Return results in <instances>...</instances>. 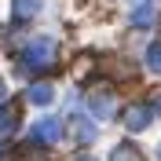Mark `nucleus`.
<instances>
[{"mask_svg": "<svg viewBox=\"0 0 161 161\" xmlns=\"http://www.w3.org/2000/svg\"><path fill=\"white\" fill-rule=\"evenodd\" d=\"M55 62V40L51 37H33L26 48H22V66L26 70H44V66H51Z\"/></svg>", "mask_w": 161, "mask_h": 161, "instance_id": "1", "label": "nucleus"}, {"mask_svg": "<svg viewBox=\"0 0 161 161\" xmlns=\"http://www.w3.org/2000/svg\"><path fill=\"white\" fill-rule=\"evenodd\" d=\"M88 110L95 121H110L114 114H117V99H114L110 88H92L88 92Z\"/></svg>", "mask_w": 161, "mask_h": 161, "instance_id": "2", "label": "nucleus"}, {"mask_svg": "<svg viewBox=\"0 0 161 161\" xmlns=\"http://www.w3.org/2000/svg\"><path fill=\"white\" fill-rule=\"evenodd\" d=\"M30 136H33V143H44V147H51V143L62 136V121H55V117H40V121H33Z\"/></svg>", "mask_w": 161, "mask_h": 161, "instance_id": "3", "label": "nucleus"}, {"mask_svg": "<svg viewBox=\"0 0 161 161\" xmlns=\"http://www.w3.org/2000/svg\"><path fill=\"white\" fill-rule=\"evenodd\" d=\"M154 117V106H147V103H132L128 110H125V128L128 132H143L147 125H150Z\"/></svg>", "mask_w": 161, "mask_h": 161, "instance_id": "4", "label": "nucleus"}, {"mask_svg": "<svg viewBox=\"0 0 161 161\" xmlns=\"http://www.w3.org/2000/svg\"><path fill=\"white\" fill-rule=\"evenodd\" d=\"M70 136H73V143H92L95 139V125L84 114H70Z\"/></svg>", "mask_w": 161, "mask_h": 161, "instance_id": "5", "label": "nucleus"}, {"mask_svg": "<svg viewBox=\"0 0 161 161\" xmlns=\"http://www.w3.org/2000/svg\"><path fill=\"white\" fill-rule=\"evenodd\" d=\"M26 99H30L33 106H48V103H55V88H51L48 80H37V84L26 88Z\"/></svg>", "mask_w": 161, "mask_h": 161, "instance_id": "6", "label": "nucleus"}, {"mask_svg": "<svg viewBox=\"0 0 161 161\" xmlns=\"http://www.w3.org/2000/svg\"><path fill=\"white\" fill-rule=\"evenodd\" d=\"M15 125H19V106H15V103H0V139L11 136Z\"/></svg>", "mask_w": 161, "mask_h": 161, "instance_id": "7", "label": "nucleus"}, {"mask_svg": "<svg viewBox=\"0 0 161 161\" xmlns=\"http://www.w3.org/2000/svg\"><path fill=\"white\" fill-rule=\"evenodd\" d=\"M37 11H40V0H11V15L19 22H30Z\"/></svg>", "mask_w": 161, "mask_h": 161, "instance_id": "8", "label": "nucleus"}, {"mask_svg": "<svg viewBox=\"0 0 161 161\" xmlns=\"http://www.w3.org/2000/svg\"><path fill=\"white\" fill-rule=\"evenodd\" d=\"M150 22H154V4H139V8L132 11V26L136 30H147Z\"/></svg>", "mask_w": 161, "mask_h": 161, "instance_id": "9", "label": "nucleus"}, {"mask_svg": "<svg viewBox=\"0 0 161 161\" xmlns=\"http://www.w3.org/2000/svg\"><path fill=\"white\" fill-rule=\"evenodd\" d=\"M147 66L154 73H161V40H150L147 44Z\"/></svg>", "mask_w": 161, "mask_h": 161, "instance_id": "10", "label": "nucleus"}, {"mask_svg": "<svg viewBox=\"0 0 161 161\" xmlns=\"http://www.w3.org/2000/svg\"><path fill=\"white\" fill-rule=\"evenodd\" d=\"M110 161H136V147H128V143H121V147H114Z\"/></svg>", "mask_w": 161, "mask_h": 161, "instance_id": "11", "label": "nucleus"}, {"mask_svg": "<svg viewBox=\"0 0 161 161\" xmlns=\"http://www.w3.org/2000/svg\"><path fill=\"white\" fill-rule=\"evenodd\" d=\"M154 114H161V95H158V99H154Z\"/></svg>", "mask_w": 161, "mask_h": 161, "instance_id": "12", "label": "nucleus"}, {"mask_svg": "<svg viewBox=\"0 0 161 161\" xmlns=\"http://www.w3.org/2000/svg\"><path fill=\"white\" fill-rule=\"evenodd\" d=\"M132 4H136V8H139V4H150V0H132Z\"/></svg>", "mask_w": 161, "mask_h": 161, "instance_id": "13", "label": "nucleus"}, {"mask_svg": "<svg viewBox=\"0 0 161 161\" xmlns=\"http://www.w3.org/2000/svg\"><path fill=\"white\" fill-rule=\"evenodd\" d=\"M0 103H4V80H0Z\"/></svg>", "mask_w": 161, "mask_h": 161, "instance_id": "14", "label": "nucleus"}, {"mask_svg": "<svg viewBox=\"0 0 161 161\" xmlns=\"http://www.w3.org/2000/svg\"><path fill=\"white\" fill-rule=\"evenodd\" d=\"M0 161H4V147H0Z\"/></svg>", "mask_w": 161, "mask_h": 161, "instance_id": "15", "label": "nucleus"}, {"mask_svg": "<svg viewBox=\"0 0 161 161\" xmlns=\"http://www.w3.org/2000/svg\"><path fill=\"white\" fill-rule=\"evenodd\" d=\"M80 161H95V158H80Z\"/></svg>", "mask_w": 161, "mask_h": 161, "instance_id": "16", "label": "nucleus"}, {"mask_svg": "<svg viewBox=\"0 0 161 161\" xmlns=\"http://www.w3.org/2000/svg\"><path fill=\"white\" fill-rule=\"evenodd\" d=\"M158 161H161V147H158Z\"/></svg>", "mask_w": 161, "mask_h": 161, "instance_id": "17", "label": "nucleus"}]
</instances>
